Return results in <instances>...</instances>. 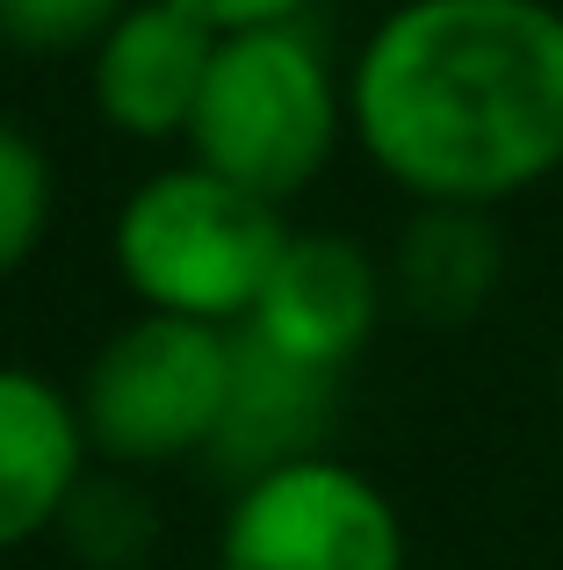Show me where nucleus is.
<instances>
[{
	"mask_svg": "<svg viewBox=\"0 0 563 570\" xmlns=\"http://www.w3.org/2000/svg\"><path fill=\"white\" fill-rule=\"evenodd\" d=\"M347 124L412 203H521L563 174V8L397 0L347 66Z\"/></svg>",
	"mask_w": 563,
	"mask_h": 570,
	"instance_id": "obj_1",
	"label": "nucleus"
},
{
	"mask_svg": "<svg viewBox=\"0 0 563 570\" xmlns=\"http://www.w3.org/2000/svg\"><path fill=\"white\" fill-rule=\"evenodd\" d=\"M339 138H354L347 72L333 66L325 37L304 14L217 37L210 80L188 124V159L289 203L333 167Z\"/></svg>",
	"mask_w": 563,
	"mask_h": 570,
	"instance_id": "obj_2",
	"label": "nucleus"
},
{
	"mask_svg": "<svg viewBox=\"0 0 563 570\" xmlns=\"http://www.w3.org/2000/svg\"><path fill=\"white\" fill-rule=\"evenodd\" d=\"M282 238H289V217L275 195L231 181L203 159H181L124 195L109 224V261L145 311L246 325Z\"/></svg>",
	"mask_w": 563,
	"mask_h": 570,
	"instance_id": "obj_3",
	"label": "nucleus"
},
{
	"mask_svg": "<svg viewBox=\"0 0 563 570\" xmlns=\"http://www.w3.org/2000/svg\"><path fill=\"white\" fill-rule=\"evenodd\" d=\"M239 325L138 311L95 347L80 376V426L109 470H167L181 455H210L231 390Z\"/></svg>",
	"mask_w": 563,
	"mask_h": 570,
	"instance_id": "obj_4",
	"label": "nucleus"
},
{
	"mask_svg": "<svg viewBox=\"0 0 563 570\" xmlns=\"http://www.w3.org/2000/svg\"><path fill=\"white\" fill-rule=\"evenodd\" d=\"M217 570H412V542L391 491L318 448L231 484Z\"/></svg>",
	"mask_w": 563,
	"mask_h": 570,
	"instance_id": "obj_5",
	"label": "nucleus"
},
{
	"mask_svg": "<svg viewBox=\"0 0 563 570\" xmlns=\"http://www.w3.org/2000/svg\"><path fill=\"white\" fill-rule=\"evenodd\" d=\"M383 311H391V267L347 232H289L260 282L246 333H260L268 347L296 354L310 368L347 376L368 354Z\"/></svg>",
	"mask_w": 563,
	"mask_h": 570,
	"instance_id": "obj_6",
	"label": "nucleus"
},
{
	"mask_svg": "<svg viewBox=\"0 0 563 570\" xmlns=\"http://www.w3.org/2000/svg\"><path fill=\"white\" fill-rule=\"evenodd\" d=\"M217 58V29L174 0H130L116 29L87 51V95L116 138L174 145L196 124L203 80Z\"/></svg>",
	"mask_w": 563,
	"mask_h": 570,
	"instance_id": "obj_7",
	"label": "nucleus"
},
{
	"mask_svg": "<svg viewBox=\"0 0 563 570\" xmlns=\"http://www.w3.org/2000/svg\"><path fill=\"white\" fill-rule=\"evenodd\" d=\"M95 441L80 426V397L37 368L0 362V557L37 534H58V513L87 484Z\"/></svg>",
	"mask_w": 563,
	"mask_h": 570,
	"instance_id": "obj_8",
	"label": "nucleus"
},
{
	"mask_svg": "<svg viewBox=\"0 0 563 570\" xmlns=\"http://www.w3.org/2000/svg\"><path fill=\"white\" fill-rule=\"evenodd\" d=\"M333 419H339V376L333 368H310L296 354L268 347L260 333L231 340V390H225V419H217V470L239 484V476H260L275 462L296 455H318L333 441Z\"/></svg>",
	"mask_w": 563,
	"mask_h": 570,
	"instance_id": "obj_9",
	"label": "nucleus"
},
{
	"mask_svg": "<svg viewBox=\"0 0 563 570\" xmlns=\"http://www.w3.org/2000/svg\"><path fill=\"white\" fill-rule=\"evenodd\" d=\"M391 304L412 311L419 325H455L484 318L506 289V267H513V246H506V224L498 209H477V203H412L405 232L391 246Z\"/></svg>",
	"mask_w": 563,
	"mask_h": 570,
	"instance_id": "obj_10",
	"label": "nucleus"
},
{
	"mask_svg": "<svg viewBox=\"0 0 563 570\" xmlns=\"http://www.w3.org/2000/svg\"><path fill=\"white\" fill-rule=\"evenodd\" d=\"M58 534L87 570H138L159 549V513L130 470H87V484L72 491V505L58 513Z\"/></svg>",
	"mask_w": 563,
	"mask_h": 570,
	"instance_id": "obj_11",
	"label": "nucleus"
},
{
	"mask_svg": "<svg viewBox=\"0 0 563 570\" xmlns=\"http://www.w3.org/2000/svg\"><path fill=\"white\" fill-rule=\"evenodd\" d=\"M51 209H58L51 153L22 124H0V282L37 261L43 232H51Z\"/></svg>",
	"mask_w": 563,
	"mask_h": 570,
	"instance_id": "obj_12",
	"label": "nucleus"
},
{
	"mask_svg": "<svg viewBox=\"0 0 563 570\" xmlns=\"http://www.w3.org/2000/svg\"><path fill=\"white\" fill-rule=\"evenodd\" d=\"M124 8L130 0H0V43L22 58H87Z\"/></svg>",
	"mask_w": 563,
	"mask_h": 570,
	"instance_id": "obj_13",
	"label": "nucleus"
},
{
	"mask_svg": "<svg viewBox=\"0 0 563 570\" xmlns=\"http://www.w3.org/2000/svg\"><path fill=\"white\" fill-rule=\"evenodd\" d=\"M174 8H188L196 22H210L225 37V29H254V22H289V14H304V0H174Z\"/></svg>",
	"mask_w": 563,
	"mask_h": 570,
	"instance_id": "obj_14",
	"label": "nucleus"
},
{
	"mask_svg": "<svg viewBox=\"0 0 563 570\" xmlns=\"http://www.w3.org/2000/svg\"><path fill=\"white\" fill-rule=\"evenodd\" d=\"M556 397H563V362H556Z\"/></svg>",
	"mask_w": 563,
	"mask_h": 570,
	"instance_id": "obj_15",
	"label": "nucleus"
},
{
	"mask_svg": "<svg viewBox=\"0 0 563 570\" xmlns=\"http://www.w3.org/2000/svg\"><path fill=\"white\" fill-rule=\"evenodd\" d=\"M0 51H8V43H0Z\"/></svg>",
	"mask_w": 563,
	"mask_h": 570,
	"instance_id": "obj_16",
	"label": "nucleus"
}]
</instances>
